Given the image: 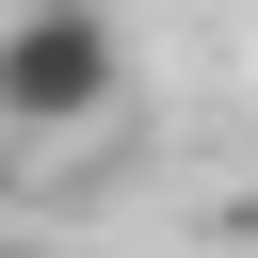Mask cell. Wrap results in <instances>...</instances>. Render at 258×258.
<instances>
[{"label": "cell", "mask_w": 258, "mask_h": 258, "mask_svg": "<svg viewBox=\"0 0 258 258\" xmlns=\"http://www.w3.org/2000/svg\"><path fill=\"white\" fill-rule=\"evenodd\" d=\"M113 113H129L113 0H16L0 16V129L16 145H64V129H113Z\"/></svg>", "instance_id": "cell-1"}, {"label": "cell", "mask_w": 258, "mask_h": 258, "mask_svg": "<svg viewBox=\"0 0 258 258\" xmlns=\"http://www.w3.org/2000/svg\"><path fill=\"white\" fill-rule=\"evenodd\" d=\"M16 161H32V145H16V129H0V210H16Z\"/></svg>", "instance_id": "cell-2"}]
</instances>
